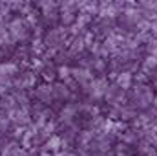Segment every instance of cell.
Listing matches in <instances>:
<instances>
[{
  "instance_id": "1",
  "label": "cell",
  "mask_w": 157,
  "mask_h": 156,
  "mask_svg": "<svg viewBox=\"0 0 157 156\" xmlns=\"http://www.w3.org/2000/svg\"><path fill=\"white\" fill-rule=\"evenodd\" d=\"M28 24L24 18H13L9 24H7V30H9V35L13 37V40H24L28 37Z\"/></svg>"
},
{
  "instance_id": "2",
  "label": "cell",
  "mask_w": 157,
  "mask_h": 156,
  "mask_svg": "<svg viewBox=\"0 0 157 156\" xmlns=\"http://www.w3.org/2000/svg\"><path fill=\"white\" fill-rule=\"evenodd\" d=\"M15 40L9 35V30L4 22H0V46H11Z\"/></svg>"
},
{
  "instance_id": "3",
  "label": "cell",
  "mask_w": 157,
  "mask_h": 156,
  "mask_svg": "<svg viewBox=\"0 0 157 156\" xmlns=\"http://www.w3.org/2000/svg\"><path fill=\"white\" fill-rule=\"evenodd\" d=\"M106 81L104 79H99V81H95L93 84H91V94L95 96V97H99V96H102L104 92H106Z\"/></svg>"
},
{
  "instance_id": "4",
  "label": "cell",
  "mask_w": 157,
  "mask_h": 156,
  "mask_svg": "<svg viewBox=\"0 0 157 156\" xmlns=\"http://www.w3.org/2000/svg\"><path fill=\"white\" fill-rule=\"evenodd\" d=\"M17 70H18V66H17L15 63H6V64H0V76L9 77V76L17 74Z\"/></svg>"
},
{
  "instance_id": "5",
  "label": "cell",
  "mask_w": 157,
  "mask_h": 156,
  "mask_svg": "<svg viewBox=\"0 0 157 156\" xmlns=\"http://www.w3.org/2000/svg\"><path fill=\"white\" fill-rule=\"evenodd\" d=\"M70 72L73 74V77L77 81H90L91 79V74L88 70H84V68H75V70H70Z\"/></svg>"
},
{
  "instance_id": "6",
  "label": "cell",
  "mask_w": 157,
  "mask_h": 156,
  "mask_svg": "<svg viewBox=\"0 0 157 156\" xmlns=\"http://www.w3.org/2000/svg\"><path fill=\"white\" fill-rule=\"evenodd\" d=\"M117 84L119 86H122V88H130V84H132V74L122 72V74L117 77Z\"/></svg>"
},
{
  "instance_id": "7",
  "label": "cell",
  "mask_w": 157,
  "mask_h": 156,
  "mask_svg": "<svg viewBox=\"0 0 157 156\" xmlns=\"http://www.w3.org/2000/svg\"><path fill=\"white\" fill-rule=\"evenodd\" d=\"M60 20H62L64 24H71V22H75L73 9H62V11H60Z\"/></svg>"
},
{
  "instance_id": "8",
  "label": "cell",
  "mask_w": 157,
  "mask_h": 156,
  "mask_svg": "<svg viewBox=\"0 0 157 156\" xmlns=\"http://www.w3.org/2000/svg\"><path fill=\"white\" fill-rule=\"evenodd\" d=\"M124 13H126V18H128L130 22H139V20H141V11H137V9H133V7L126 9Z\"/></svg>"
},
{
  "instance_id": "9",
  "label": "cell",
  "mask_w": 157,
  "mask_h": 156,
  "mask_svg": "<svg viewBox=\"0 0 157 156\" xmlns=\"http://www.w3.org/2000/svg\"><path fill=\"white\" fill-rule=\"evenodd\" d=\"M11 116H13V121H15V123H26V121H28L26 110H15Z\"/></svg>"
},
{
  "instance_id": "10",
  "label": "cell",
  "mask_w": 157,
  "mask_h": 156,
  "mask_svg": "<svg viewBox=\"0 0 157 156\" xmlns=\"http://www.w3.org/2000/svg\"><path fill=\"white\" fill-rule=\"evenodd\" d=\"M49 96H51V88L46 86V84L37 90V97H40V99H49Z\"/></svg>"
},
{
  "instance_id": "11",
  "label": "cell",
  "mask_w": 157,
  "mask_h": 156,
  "mask_svg": "<svg viewBox=\"0 0 157 156\" xmlns=\"http://www.w3.org/2000/svg\"><path fill=\"white\" fill-rule=\"evenodd\" d=\"M20 84H22V86H31V84H35V74H26Z\"/></svg>"
},
{
  "instance_id": "12",
  "label": "cell",
  "mask_w": 157,
  "mask_h": 156,
  "mask_svg": "<svg viewBox=\"0 0 157 156\" xmlns=\"http://www.w3.org/2000/svg\"><path fill=\"white\" fill-rule=\"evenodd\" d=\"M73 114H75V107H66V109L60 112L62 119H71V117H73Z\"/></svg>"
},
{
  "instance_id": "13",
  "label": "cell",
  "mask_w": 157,
  "mask_h": 156,
  "mask_svg": "<svg viewBox=\"0 0 157 156\" xmlns=\"http://www.w3.org/2000/svg\"><path fill=\"white\" fill-rule=\"evenodd\" d=\"M59 145H60V140H59L57 136H53V138L48 142V149H51V151H57V149H59Z\"/></svg>"
},
{
  "instance_id": "14",
  "label": "cell",
  "mask_w": 157,
  "mask_h": 156,
  "mask_svg": "<svg viewBox=\"0 0 157 156\" xmlns=\"http://www.w3.org/2000/svg\"><path fill=\"white\" fill-rule=\"evenodd\" d=\"M55 94H57L59 97H64V96H68V90H66L64 86H55Z\"/></svg>"
},
{
  "instance_id": "15",
  "label": "cell",
  "mask_w": 157,
  "mask_h": 156,
  "mask_svg": "<svg viewBox=\"0 0 157 156\" xmlns=\"http://www.w3.org/2000/svg\"><path fill=\"white\" fill-rule=\"evenodd\" d=\"M59 76H60V77H68V76H70V68H68V66H60V68H59Z\"/></svg>"
},
{
  "instance_id": "16",
  "label": "cell",
  "mask_w": 157,
  "mask_h": 156,
  "mask_svg": "<svg viewBox=\"0 0 157 156\" xmlns=\"http://www.w3.org/2000/svg\"><path fill=\"white\" fill-rule=\"evenodd\" d=\"M155 64H157V59H155V57H148V61H146V66H148V68H154Z\"/></svg>"
},
{
  "instance_id": "17",
  "label": "cell",
  "mask_w": 157,
  "mask_h": 156,
  "mask_svg": "<svg viewBox=\"0 0 157 156\" xmlns=\"http://www.w3.org/2000/svg\"><path fill=\"white\" fill-rule=\"evenodd\" d=\"M128 2H135V0H128Z\"/></svg>"
},
{
  "instance_id": "18",
  "label": "cell",
  "mask_w": 157,
  "mask_h": 156,
  "mask_svg": "<svg viewBox=\"0 0 157 156\" xmlns=\"http://www.w3.org/2000/svg\"><path fill=\"white\" fill-rule=\"evenodd\" d=\"M155 105H157V97H155Z\"/></svg>"
},
{
  "instance_id": "19",
  "label": "cell",
  "mask_w": 157,
  "mask_h": 156,
  "mask_svg": "<svg viewBox=\"0 0 157 156\" xmlns=\"http://www.w3.org/2000/svg\"><path fill=\"white\" fill-rule=\"evenodd\" d=\"M0 53H2V51H0Z\"/></svg>"
}]
</instances>
